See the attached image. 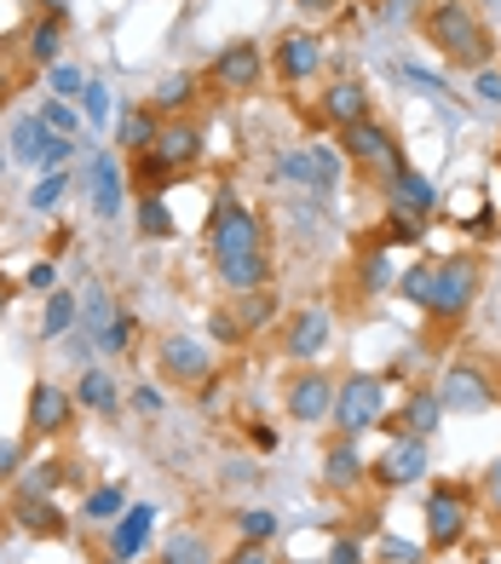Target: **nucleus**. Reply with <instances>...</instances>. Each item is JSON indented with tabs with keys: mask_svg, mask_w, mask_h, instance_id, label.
<instances>
[{
	"mask_svg": "<svg viewBox=\"0 0 501 564\" xmlns=\"http://www.w3.org/2000/svg\"><path fill=\"white\" fill-rule=\"evenodd\" d=\"M208 253H214V271L231 294H260L271 289V242H265V225L248 202L225 185L214 196V219H208Z\"/></svg>",
	"mask_w": 501,
	"mask_h": 564,
	"instance_id": "f257e3e1",
	"label": "nucleus"
},
{
	"mask_svg": "<svg viewBox=\"0 0 501 564\" xmlns=\"http://www.w3.org/2000/svg\"><path fill=\"white\" fill-rule=\"evenodd\" d=\"M427 41L438 46V53L456 64V69H490L495 64V35L484 30V18L472 0H433L427 12Z\"/></svg>",
	"mask_w": 501,
	"mask_h": 564,
	"instance_id": "f03ea898",
	"label": "nucleus"
},
{
	"mask_svg": "<svg viewBox=\"0 0 501 564\" xmlns=\"http://www.w3.org/2000/svg\"><path fill=\"white\" fill-rule=\"evenodd\" d=\"M340 156L352 162L358 173H369L381 191L410 167V156H404V144H397V133H392L386 121H374V116L358 121V127H346V133H340Z\"/></svg>",
	"mask_w": 501,
	"mask_h": 564,
	"instance_id": "7ed1b4c3",
	"label": "nucleus"
},
{
	"mask_svg": "<svg viewBox=\"0 0 501 564\" xmlns=\"http://www.w3.org/2000/svg\"><path fill=\"white\" fill-rule=\"evenodd\" d=\"M335 432H346V438H363V432L374 426H386V375H346L340 387H335Z\"/></svg>",
	"mask_w": 501,
	"mask_h": 564,
	"instance_id": "20e7f679",
	"label": "nucleus"
},
{
	"mask_svg": "<svg viewBox=\"0 0 501 564\" xmlns=\"http://www.w3.org/2000/svg\"><path fill=\"white\" fill-rule=\"evenodd\" d=\"M479 282H484V271H479V260H472V253H449L444 265H433V300H427V317H438V323H461V317L472 312V300H479Z\"/></svg>",
	"mask_w": 501,
	"mask_h": 564,
	"instance_id": "39448f33",
	"label": "nucleus"
},
{
	"mask_svg": "<svg viewBox=\"0 0 501 564\" xmlns=\"http://www.w3.org/2000/svg\"><path fill=\"white\" fill-rule=\"evenodd\" d=\"M340 167L346 156L329 144H299V150H283L277 162H271V173L288 178V185H299L306 196H335L340 191Z\"/></svg>",
	"mask_w": 501,
	"mask_h": 564,
	"instance_id": "423d86ee",
	"label": "nucleus"
},
{
	"mask_svg": "<svg viewBox=\"0 0 501 564\" xmlns=\"http://www.w3.org/2000/svg\"><path fill=\"white\" fill-rule=\"evenodd\" d=\"M335 346V317L329 305H299V312H288L283 323V357H294V364H323V351Z\"/></svg>",
	"mask_w": 501,
	"mask_h": 564,
	"instance_id": "0eeeda50",
	"label": "nucleus"
},
{
	"mask_svg": "<svg viewBox=\"0 0 501 564\" xmlns=\"http://www.w3.org/2000/svg\"><path fill=\"white\" fill-rule=\"evenodd\" d=\"M472 524V496L461 490V484H438V490L427 496V547L449 553L467 535Z\"/></svg>",
	"mask_w": 501,
	"mask_h": 564,
	"instance_id": "6e6552de",
	"label": "nucleus"
},
{
	"mask_svg": "<svg viewBox=\"0 0 501 564\" xmlns=\"http://www.w3.org/2000/svg\"><path fill=\"white\" fill-rule=\"evenodd\" d=\"M335 387L340 380L335 375H323V364H306L294 380H288V421H299V426H323L335 415Z\"/></svg>",
	"mask_w": 501,
	"mask_h": 564,
	"instance_id": "1a4fd4ad",
	"label": "nucleus"
},
{
	"mask_svg": "<svg viewBox=\"0 0 501 564\" xmlns=\"http://www.w3.org/2000/svg\"><path fill=\"white\" fill-rule=\"evenodd\" d=\"M87 208L98 219H121V208H128V167H121V156H110V150H98V156H87Z\"/></svg>",
	"mask_w": 501,
	"mask_h": 564,
	"instance_id": "9d476101",
	"label": "nucleus"
},
{
	"mask_svg": "<svg viewBox=\"0 0 501 564\" xmlns=\"http://www.w3.org/2000/svg\"><path fill=\"white\" fill-rule=\"evenodd\" d=\"M156 369L173 380V387H208L214 380V351L196 335H167L156 346Z\"/></svg>",
	"mask_w": 501,
	"mask_h": 564,
	"instance_id": "9b49d317",
	"label": "nucleus"
},
{
	"mask_svg": "<svg viewBox=\"0 0 501 564\" xmlns=\"http://www.w3.org/2000/svg\"><path fill=\"white\" fill-rule=\"evenodd\" d=\"M438 403L456 409V415H484V409L495 403V387H490V375L479 364H449L438 375Z\"/></svg>",
	"mask_w": 501,
	"mask_h": 564,
	"instance_id": "f8f14e48",
	"label": "nucleus"
},
{
	"mask_svg": "<svg viewBox=\"0 0 501 564\" xmlns=\"http://www.w3.org/2000/svg\"><path fill=\"white\" fill-rule=\"evenodd\" d=\"M208 82L225 87V93H254L265 82V53L254 41H231V46H219L214 64H208Z\"/></svg>",
	"mask_w": 501,
	"mask_h": 564,
	"instance_id": "ddd939ff",
	"label": "nucleus"
},
{
	"mask_svg": "<svg viewBox=\"0 0 501 564\" xmlns=\"http://www.w3.org/2000/svg\"><path fill=\"white\" fill-rule=\"evenodd\" d=\"M369 478L381 484V490H404V484H421L427 478V438H415V432H404L381 460H369Z\"/></svg>",
	"mask_w": 501,
	"mask_h": 564,
	"instance_id": "4468645a",
	"label": "nucleus"
},
{
	"mask_svg": "<svg viewBox=\"0 0 501 564\" xmlns=\"http://www.w3.org/2000/svg\"><path fill=\"white\" fill-rule=\"evenodd\" d=\"M75 421V392H64L58 380H35L30 387V438H58Z\"/></svg>",
	"mask_w": 501,
	"mask_h": 564,
	"instance_id": "2eb2a0df",
	"label": "nucleus"
},
{
	"mask_svg": "<svg viewBox=\"0 0 501 564\" xmlns=\"http://www.w3.org/2000/svg\"><path fill=\"white\" fill-rule=\"evenodd\" d=\"M317 116L329 121V127H358V121H369L374 116V105H369V87L363 82H352V75H340V82H329L317 93Z\"/></svg>",
	"mask_w": 501,
	"mask_h": 564,
	"instance_id": "dca6fc26",
	"label": "nucleus"
},
{
	"mask_svg": "<svg viewBox=\"0 0 501 564\" xmlns=\"http://www.w3.org/2000/svg\"><path fill=\"white\" fill-rule=\"evenodd\" d=\"M162 167H173V173H190L196 162L208 156V139H203V127L196 121H162V139H156V150H150Z\"/></svg>",
	"mask_w": 501,
	"mask_h": 564,
	"instance_id": "f3484780",
	"label": "nucleus"
},
{
	"mask_svg": "<svg viewBox=\"0 0 501 564\" xmlns=\"http://www.w3.org/2000/svg\"><path fill=\"white\" fill-rule=\"evenodd\" d=\"M12 524L23 535H41V542H64V535H69V512L53 496H12Z\"/></svg>",
	"mask_w": 501,
	"mask_h": 564,
	"instance_id": "a211bd4d",
	"label": "nucleus"
},
{
	"mask_svg": "<svg viewBox=\"0 0 501 564\" xmlns=\"http://www.w3.org/2000/svg\"><path fill=\"white\" fill-rule=\"evenodd\" d=\"M363 478H369V460H363V449H358V438H340L329 444V455H323V484H329L335 496H352V490H363Z\"/></svg>",
	"mask_w": 501,
	"mask_h": 564,
	"instance_id": "6ab92c4d",
	"label": "nucleus"
},
{
	"mask_svg": "<svg viewBox=\"0 0 501 564\" xmlns=\"http://www.w3.org/2000/svg\"><path fill=\"white\" fill-rule=\"evenodd\" d=\"M271 64H277V75L283 82H312V75L323 69V41L317 35H306V30H288L283 41H277V53H271Z\"/></svg>",
	"mask_w": 501,
	"mask_h": 564,
	"instance_id": "aec40b11",
	"label": "nucleus"
},
{
	"mask_svg": "<svg viewBox=\"0 0 501 564\" xmlns=\"http://www.w3.org/2000/svg\"><path fill=\"white\" fill-rule=\"evenodd\" d=\"M386 214H410V219H433L438 214V191H433V178L427 173H415L404 167L386 185Z\"/></svg>",
	"mask_w": 501,
	"mask_h": 564,
	"instance_id": "412c9836",
	"label": "nucleus"
},
{
	"mask_svg": "<svg viewBox=\"0 0 501 564\" xmlns=\"http://www.w3.org/2000/svg\"><path fill=\"white\" fill-rule=\"evenodd\" d=\"M150 530H156V507H150V501H133V507L110 524V558H133V564H139V553H144V542H150Z\"/></svg>",
	"mask_w": 501,
	"mask_h": 564,
	"instance_id": "4be33fe9",
	"label": "nucleus"
},
{
	"mask_svg": "<svg viewBox=\"0 0 501 564\" xmlns=\"http://www.w3.org/2000/svg\"><path fill=\"white\" fill-rule=\"evenodd\" d=\"M156 139H162V116L150 110V105H133V110H121V121H116V144H121V156H144V150H156Z\"/></svg>",
	"mask_w": 501,
	"mask_h": 564,
	"instance_id": "5701e85b",
	"label": "nucleus"
},
{
	"mask_svg": "<svg viewBox=\"0 0 501 564\" xmlns=\"http://www.w3.org/2000/svg\"><path fill=\"white\" fill-rule=\"evenodd\" d=\"M75 403L92 409V415H121V387L110 369H81V380H75Z\"/></svg>",
	"mask_w": 501,
	"mask_h": 564,
	"instance_id": "b1692460",
	"label": "nucleus"
},
{
	"mask_svg": "<svg viewBox=\"0 0 501 564\" xmlns=\"http://www.w3.org/2000/svg\"><path fill=\"white\" fill-rule=\"evenodd\" d=\"M69 478V460L46 455V460H23V473L12 478V496H58V484Z\"/></svg>",
	"mask_w": 501,
	"mask_h": 564,
	"instance_id": "393cba45",
	"label": "nucleus"
},
{
	"mask_svg": "<svg viewBox=\"0 0 501 564\" xmlns=\"http://www.w3.org/2000/svg\"><path fill=\"white\" fill-rule=\"evenodd\" d=\"M404 432H415V438H433V432L444 426V403H438V387H415L410 403H404Z\"/></svg>",
	"mask_w": 501,
	"mask_h": 564,
	"instance_id": "a878e982",
	"label": "nucleus"
},
{
	"mask_svg": "<svg viewBox=\"0 0 501 564\" xmlns=\"http://www.w3.org/2000/svg\"><path fill=\"white\" fill-rule=\"evenodd\" d=\"M75 323H81V300H75L69 289H53L46 305H41V340H64Z\"/></svg>",
	"mask_w": 501,
	"mask_h": 564,
	"instance_id": "bb28decb",
	"label": "nucleus"
},
{
	"mask_svg": "<svg viewBox=\"0 0 501 564\" xmlns=\"http://www.w3.org/2000/svg\"><path fill=\"white\" fill-rule=\"evenodd\" d=\"M46 139H53V133H46V121L41 116H18V127H12V162H23V167H35L41 173V156H46Z\"/></svg>",
	"mask_w": 501,
	"mask_h": 564,
	"instance_id": "cd10ccee",
	"label": "nucleus"
},
{
	"mask_svg": "<svg viewBox=\"0 0 501 564\" xmlns=\"http://www.w3.org/2000/svg\"><path fill=\"white\" fill-rule=\"evenodd\" d=\"M23 46H30V64H35V69H53V64L64 58V18H46V12H41Z\"/></svg>",
	"mask_w": 501,
	"mask_h": 564,
	"instance_id": "c85d7f7f",
	"label": "nucleus"
},
{
	"mask_svg": "<svg viewBox=\"0 0 501 564\" xmlns=\"http://www.w3.org/2000/svg\"><path fill=\"white\" fill-rule=\"evenodd\" d=\"M121 512H128V490H121V484H92V490L81 496V519L87 524H116Z\"/></svg>",
	"mask_w": 501,
	"mask_h": 564,
	"instance_id": "c756f323",
	"label": "nucleus"
},
{
	"mask_svg": "<svg viewBox=\"0 0 501 564\" xmlns=\"http://www.w3.org/2000/svg\"><path fill=\"white\" fill-rule=\"evenodd\" d=\"M133 230L144 242H167L173 237V214L162 196H133Z\"/></svg>",
	"mask_w": 501,
	"mask_h": 564,
	"instance_id": "7c9ffc66",
	"label": "nucleus"
},
{
	"mask_svg": "<svg viewBox=\"0 0 501 564\" xmlns=\"http://www.w3.org/2000/svg\"><path fill=\"white\" fill-rule=\"evenodd\" d=\"M392 282H397V271H392V260H386V248L363 242V248H358V289H363V294H386Z\"/></svg>",
	"mask_w": 501,
	"mask_h": 564,
	"instance_id": "2f4dec72",
	"label": "nucleus"
},
{
	"mask_svg": "<svg viewBox=\"0 0 501 564\" xmlns=\"http://www.w3.org/2000/svg\"><path fill=\"white\" fill-rule=\"evenodd\" d=\"M196 105V75H162L156 82V98H150V110L156 116H179V110H190Z\"/></svg>",
	"mask_w": 501,
	"mask_h": 564,
	"instance_id": "473e14b6",
	"label": "nucleus"
},
{
	"mask_svg": "<svg viewBox=\"0 0 501 564\" xmlns=\"http://www.w3.org/2000/svg\"><path fill=\"white\" fill-rule=\"evenodd\" d=\"M369 242H374V248H415V242H427V219L386 214V219H381V230H369Z\"/></svg>",
	"mask_w": 501,
	"mask_h": 564,
	"instance_id": "72a5a7b5",
	"label": "nucleus"
},
{
	"mask_svg": "<svg viewBox=\"0 0 501 564\" xmlns=\"http://www.w3.org/2000/svg\"><path fill=\"white\" fill-rule=\"evenodd\" d=\"M162 564H214V547L196 530H173L162 542Z\"/></svg>",
	"mask_w": 501,
	"mask_h": 564,
	"instance_id": "f704fd0d",
	"label": "nucleus"
},
{
	"mask_svg": "<svg viewBox=\"0 0 501 564\" xmlns=\"http://www.w3.org/2000/svg\"><path fill=\"white\" fill-rule=\"evenodd\" d=\"M110 317H116V305H110V294H105V282H92V276H87V294H81V328L92 335V346H98V335L110 328Z\"/></svg>",
	"mask_w": 501,
	"mask_h": 564,
	"instance_id": "c9c22d12",
	"label": "nucleus"
},
{
	"mask_svg": "<svg viewBox=\"0 0 501 564\" xmlns=\"http://www.w3.org/2000/svg\"><path fill=\"white\" fill-rule=\"evenodd\" d=\"M277 530H283V519H277V512H271V507H242L237 512V535H242V542H277Z\"/></svg>",
	"mask_w": 501,
	"mask_h": 564,
	"instance_id": "e433bc0d",
	"label": "nucleus"
},
{
	"mask_svg": "<svg viewBox=\"0 0 501 564\" xmlns=\"http://www.w3.org/2000/svg\"><path fill=\"white\" fill-rule=\"evenodd\" d=\"M133 340H139V317L128 312V305H116L110 328H105V335H98V351H105V357H121V351H128Z\"/></svg>",
	"mask_w": 501,
	"mask_h": 564,
	"instance_id": "4c0bfd02",
	"label": "nucleus"
},
{
	"mask_svg": "<svg viewBox=\"0 0 501 564\" xmlns=\"http://www.w3.org/2000/svg\"><path fill=\"white\" fill-rule=\"evenodd\" d=\"M64 196H69V173H64V167H53V173H41L35 185H30V208H35V214H53Z\"/></svg>",
	"mask_w": 501,
	"mask_h": 564,
	"instance_id": "58836bf2",
	"label": "nucleus"
},
{
	"mask_svg": "<svg viewBox=\"0 0 501 564\" xmlns=\"http://www.w3.org/2000/svg\"><path fill=\"white\" fill-rule=\"evenodd\" d=\"M35 116L46 121V133H64V139L81 133V110H75L69 98H41V110H35Z\"/></svg>",
	"mask_w": 501,
	"mask_h": 564,
	"instance_id": "ea45409f",
	"label": "nucleus"
},
{
	"mask_svg": "<svg viewBox=\"0 0 501 564\" xmlns=\"http://www.w3.org/2000/svg\"><path fill=\"white\" fill-rule=\"evenodd\" d=\"M167 178H179V173L162 167L156 156H150V150H144V156H133V191H139V196H162Z\"/></svg>",
	"mask_w": 501,
	"mask_h": 564,
	"instance_id": "a19ab883",
	"label": "nucleus"
},
{
	"mask_svg": "<svg viewBox=\"0 0 501 564\" xmlns=\"http://www.w3.org/2000/svg\"><path fill=\"white\" fill-rule=\"evenodd\" d=\"M392 289L404 294L410 305H421V312H427V300H433V265H410V271H397Z\"/></svg>",
	"mask_w": 501,
	"mask_h": 564,
	"instance_id": "79ce46f5",
	"label": "nucleus"
},
{
	"mask_svg": "<svg viewBox=\"0 0 501 564\" xmlns=\"http://www.w3.org/2000/svg\"><path fill=\"white\" fill-rule=\"evenodd\" d=\"M237 300H242V312H237L242 328H265L271 317H277V300H271V289H260V294H237Z\"/></svg>",
	"mask_w": 501,
	"mask_h": 564,
	"instance_id": "37998d69",
	"label": "nucleus"
},
{
	"mask_svg": "<svg viewBox=\"0 0 501 564\" xmlns=\"http://www.w3.org/2000/svg\"><path fill=\"white\" fill-rule=\"evenodd\" d=\"M75 110H81L92 127H105L110 121V87L105 82H98V75H92V82H87V93L81 98H75Z\"/></svg>",
	"mask_w": 501,
	"mask_h": 564,
	"instance_id": "c03bdc74",
	"label": "nucleus"
},
{
	"mask_svg": "<svg viewBox=\"0 0 501 564\" xmlns=\"http://www.w3.org/2000/svg\"><path fill=\"white\" fill-rule=\"evenodd\" d=\"M46 75H53V98H81V93H87V82H92V75H81L75 64H53Z\"/></svg>",
	"mask_w": 501,
	"mask_h": 564,
	"instance_id": "a18cd8bd",
	"label": "nucleus"
},
{
	"mask_svg": "<svg viewBox=\"0 0 501 564\" xmlns=\"http://www.w3.org/2000/svg\"><path fill=\"white\" fill-rule=\"evenodd\" d=\"M208 335H214L219 346H242V340H248V328L237 323V312H214V317H208Z\"/></svg>",
	"mask_w": 501,
	"mask_h": 564,
	"instance_id": "49530a36",
	"label": "nucleus"
},
{
	"mask_svg": "<svg viewBox=\"0 0 501 564\" xmlns=\"http://www.w3.org/2000/svg\"><path fill=\"white\" fill-rule=\"evenodd\" d=\"M23 460H30L23 438H0V484H12V478L23 473Z\"/></svg>",
	"mask_w": 501,
	"mask_h": 564,
	"instance_id": "de8ad7c7",
	"label": "nucleus"
},
{
	"mask_svg": "<svg viewBox=\"0 0 501 564\" xmlns=\"http://www.w3.org/2000/svg\"><path fill=\"white\" fill-rule=\"evenodd\" d=\"M23 289H30V294H53L58 289V265L53 260H35L30 271H23Z\"/></svg>",
	"mask_w": 501,
	"mask_h": 564,
	"instance_id": "09e8293b",
	"label": "nucleus"
},
{
	"mask_svg": "<svg viewBox=\"0 0 501 564\" xmlns=\"http://www.w3.org/2000/svg\"><path fill=\"white\" fill-rule=\"evenodd\" d=\"M381 558L386 564H427V553H421L415 542H397V535H386V542H381Z\"/></svg>",
	"mask_w": 501,
	"mask_h": 564,
	"instance_id": "8fccbe9b",
	"label": "nucleus"
},
{
	"mask_svg": "<svg viewBox=\"0 0 501 564\" xmlns=\"http://www.w3.org/2000/svg\"><path fill=\"white\" fill-rule=\"evenodd\" d=\"M323 564H369V553H363L358 535H340V542L329 547V558H323Z\"/></svg>",
	"mask_w": 501,
	"mask_h": 564,
	"instance_id": "3c124183",
	"label": "nucleus"
},
{
	"mask_svg": "<svg viewBox=\"0 0 501 564\" xmlns=\"http://www.w3.org/2000/svg\"><path fill=\"white\" fill-rule=\"evenodd\" d=\"M397 75H404L410 87H427V93H449V87L438 82V75H433V69H421V64H404V69H397Z\"/></svg>",
	"mask_w": 501,
	"mask_h": 564,
	"instance_id": "603ef678",
	"label": "nucleus"
},
{
	"mask_svg": "<svg viewBox=\"0 0 501 564\" xmlns=\"http://www.w3.org/2000/svg\"><path fill=\"white\" fill-rule=\"evenodd\" d=\"M225 564H271V547L265 542H242V547H231Z\"/></svg>",
	"mask_w": 501,
	"mask_h": 564,
	"instance_id": "864d4df0",
	"label": "nucleus"
},
{
	"mask_svg": "<svg viewBox=\"0 0 501 564\" xmlns=\"http://www.w3.org/2000/svg\"><path fill=\"white\" fill-rule=\"evenodd\" d=\"M484 501H490V512L501 519V460H490V467H484Z\"/></svg>",
	"mask_w": 501,
	"mask_h": 564,
	"instance_id": "5fc2aeb1",
	"label": "nucleus"
},
{
	"mask_svg": "<svg viewBox=\"0 0 501 564\" xmlns=\"http://www.w3.org/2000/svg\"><path fill=\"white\" fill-rule=\"evenodd\" d=\"M479 98H490V105H501V69H479Z\"/></svg>",
	"mask_w": 501,
	"mask_h": 564,
	"instance_id": "6e6d98bb",
	"label": "nucleus"
},
{
	"mask_svg": "<svg viewBox=\"0 0 501 564\" xmlns=\"http://www.w3.org/2000/svg\"><path fill=\"white\" fill-rule=\"evenodd\" d=\"M133 409H144V415H156V409H162V392H156V387H133Z\"/></svg>",
	"mask_w": 501,
	"mask_h": 564,
	"instance_id": "4d7b16f0",
	"label": "nucleus"
},
{
	"mask_svg": "<svg viewBox=\"0 0 501 564\" xmlns=\"http://www.w3.org/2000/svg\"><path fill=\"white\" fill-rule=\"evenodd\" d=\"M254 444H260V449H271V455H277V432H271V426H254Z\"/></svg>",
	"mask_w": 501,
	"mask_h": 564,
	"instance_id": "13d9d810",
	"label": "nucleus"
},
{
	"mask_svg": "<svg viewBox=\"0 0 501 564\" xmlns=\"http://www.w3.org/2000/svg\"><path fill=\"white\" fill-rule=\"evenodd\" d=\"M294 7H299V12H335L340 0H294Z\"/></svg>",
	"mask_w": 501,
	"mask_h": 564,
	"instance_id": "bf43d9fd",
	"label": "nucleus"
},
{
	"mask_svg": "<svg viewBox=\"0 0 501 564\" xmlns=\"http://www.w3.org/2000/svg\"><path fill=\"white\" fill-rule=\"evenodd\" d=\"M35 7H41L46 18H64V12H69V0H35Z\"/></svg>",
	"mask_w": 501,
	"mask_h": 564,
	"instance_id": "052dcab7",
	"label": "nucleus"
},
{
	"mask_svg": "<svg viewBox=\"0 0 501 564\" xmlns=\"http://www.w3.org/2000/svg\"><path fill=\"white\" fill-rule=\"evenodd\" d=\"M7 305H12V282H7V271H0V317H7Z\"/></svg>",
	"mask_w": 501,
	"mask_h": 564,
	"instance_id": "680f3d73",
	"label": "nucleus"
},
{
	"mask_svg": "<svg viewBox=\"0 0 501 564\" xmlns=\"http://www.w3.org/2000/svg\"><path fill=\"white\" fill-rule=\"evenodd\" d=\"M7 98H12V75L0 69V105H7Z\"/></svg>",
	"mask_w": 501,
	"mask_h": 564,
	"instance_id": "e2e57ef3",
	"label": "nucleus"
},
{
	"mask_svg": "<svg viewBox=\"0 0 501 564\" xmlns=\"http://www.w3.org/2000/svg\"><path fill=\"white\" fill-rule=\"evenodd\" d=\"M7 162H12V150H0V173H7Z\"/></svg>",
	"mask_w": 501,
	"mask_h": 564,
	"instance_id": "0e129e2a",
	"label": "nucleus"
},
{
	"mask_svg": "<svg viewBox=\"0 0 501 564\" xmlns=\"http://www.w3.org/2000/svg\"><path fill=\"white\" fill-rule=\"evenodd\" d=\"M484 7H490V12H495V18H501V0H484Z\"/></svg>",
	"mask_w": 501,
	"mask_h": 564,
	"instance_id": "69168bd1",
	"label": "nucleus"
},
{
	"mask_svg": "<svg viewBox=\"0 0 501 564\" xmlns=\"http://www.w3.org/2000/svg\"><path fill=\"white\" fill-rule=\"evenodd\" d=\"M110 564H133V558H110Z\"/></svg>",
	"mask_w": 501,
	"mask_h": 564,
	"instance_id": "338daca9",
	"label": "nucleus"
}]
</instances>
